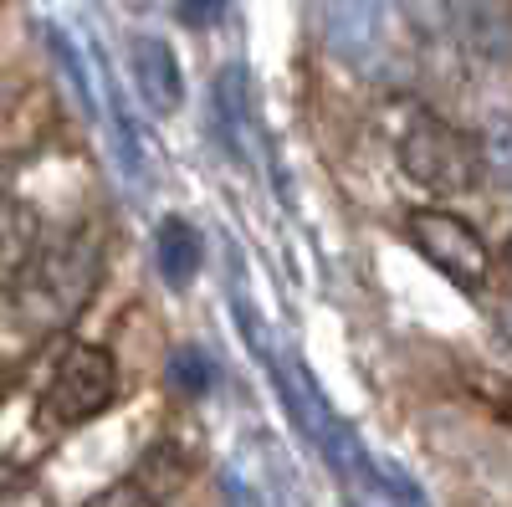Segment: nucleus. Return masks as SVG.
I'll use <instances>...</instances> for the list:
<instances>
[{
	"mask_svg": "<svg viewBox=\"0 0 512 507\" xmlns=\"http://www.w3.org/2000/svg\"><path fill=\"white\" fill-rule=\"evenodd\" d=\"M395 159L410 175V185L431 190V195H466L482 180L477 139L461 134L441 113H410L395 139Z\"/></svg>",
	"mask_w": 512,
	"mask_h": 507,
	"instance_id": "f257e3e1",
	"label": "nucleus"
},
{
	"mask_svg": "<svg viewBox=\"0 0 512 507\" xmlns=\"http://www.w3.org/2000/svg\"><path fill=\"white\" fill-rule=\"evenodd\" d=\"M405 236L420 257L461 292H477L492 277V251H487L482 231L446 205H415L405 216Z\"/></svg>",
	"mask_w": 512,
	"mask_h": 507,
	"instance_id": "f03ea898",
	"label": "nucleus"
},
{
	"mask_svg": "<svg viewBox=\"0 0 512 507\" xmlns=\"http://www.w3.org/2000/svg\"><path fill=\"white\" fill-rule=\"evenodd\" d=\"M113 395H118L113 354L98 344H72L47 379V415L57 426H82V420L103 415L113 405Z\"/></svg>",
	"mask_w": 512,
	"mask_h": 507,
	"instance_id": "7ed1b4c3",
	"label": "nucleus"
},
{
	"mask_svg": "<svg viewBox=\"0 0 512 507\" xmlns=\"http://www.w3.org/2000/svg\"><path fill=\"white\" fill-rule=\"evenodd\" d=\"M323 36L344 67L374 72L395 41V0H323Z\"/></svg>",
	"mask_w": 512,
	"mask_h": 507,
	"instance_id": "20e7f679",
	"label": "nucleus"
},
{
	"mask_svg": "<svg viewBox=\"0 0 512 507\" xmlns=\"http://www.w3.org/2000/svg\"><path fill=\"white\" fill-rule=\"evenodd\" d=\"M128 72H134L139 103L154 118H169V113L185 108V72H180V57L164 36L139 31L134 41H128Z\"/></svg>",
	"mask_w": 512,
	"mask_h": 507,
	"instance_id": "39448f33",
	"label": "nucleus"
},
{
	"mask_svg": "<svg viewBox=\"0 0 512 507\" xmlns=\"http://www.w3.org/2000/svg\"><path fill=\"white\" fill-rule=\"evenodd\" d=\"M185 472H190V461L175 441H159L134 472H128L113 492H103L93 507H164L169 497H175L185 487Z\"/></svg>",
	"mask_w": 512,
	"mask_h": 507,
	"instance_id": "423d86ee",
	"label": "nucleus"
},
{
	"mask_svg": "<svg viewBox=\"0 0 512 507\" xmlns=\"http://www.w3.org/2000/svg\"><path fill=\"white\" fill-rule=\"evenodd\" d=\"M210 134H216L221 154L246 164L251 159V88H246V67L241 62H226L216 72V82H210Z\"/></svg>",
	"mask_w": 512,
	"mask_h": 507,
	"instance_id": "0eeeda50",
	"label": "nucleus"
},
{
	"mask_svg": "<svg viewBox=\"0 0 512 507\" xmlns=\"http://www.w3.org/2000/svg\"><path fill=\"white\" fill-rule=\"evenodd\" d=\"M93 93H98V108H103V123H108V149H113L118 175L134 185V190H144L149 175H154V164H149V149H144V139H139V123H134V113H128L118 82H113L108 72H98V88H93Z\"/></svg>",
	"mask_w": 512,
	"mask_h": 507,
	"instance_id": "6e6552de",
	"label": "nucleus"
},
{
	"mask_svg": "<svg viewBox=\"0 0 512 507\" xmlns=\"http://www.w3.org/2000/svg\"><path fill=\"white\" fill-rule=\"evenodd\" d=\"M200 262H205V246H200V231L185 221V216H164L154 226V272L164 277V287H190L200 277Z\"/></svg>",
	"mask_w": 512,
	"mask_h": 507,
	"instance_id": "1a4fd4ad",
	"label": "nucleus"
},
{
	"mask_svg": "<svg viewBox=\"0 0 512 507\" xmlns=\"http://www.w3.org/2000/svg\"><path fill=\"white\" fill-rule=\"evenodd\" d=\"M477 164L497 190H512V113H487L477 129Z\"/></svg>",
	"mask_w": 512,
	"mask_h": 507,
	"instance_id": "9d476101",
	"label": "nucleus"
},
{
	"mask_svg": "<svg viewBox=\"0 0 512 507\" xmlns=\"http://www.w3.org/2000/svg\"><path fill=\"white\" fill-rule=\"evenodd\" d=\"M36 246V216L26 205H0V272H16L21 262H31Z\"/></svg>",
	"mask_w": 512,
	"mask_h": 507,
	"instance_id": "9b49d317",
	"label": "nucleus"
},
{
	"mask_svg": "<svg viewBox=\"0 0 512 507\" xmlns=\"http://www.w3.org/2000/svg\"><path fill=\"white\" fill-rule=\"evenodd\" d=\"M169 379H175L185 395H205L216 385V364H210V354L200 344H185V349L169 354Z\"/></svg>",
	"mask_w": 512,
	"mask_h": 507,
	"instance_id": "f8f14e48",
	"label": "nucleus"
},
{
	"mask_svg": "<svg viewBox=\"0 0 512 507\" xmlns=\"http://www.w3.org/2000/svg\"><path fill=\"white\" fill-rule=\"evenodd\" d=\"M231 11V0H175V16L190 26V31H210V26H221Z\"/></svg>",
	"mask_w": 512,
	"mask_h": 507,
	"instance_id": "ddd939ff",
	"label": "nucleus"
},
{
	"mask_svg": "<svg viewBox=\"0 0 512 507\" xmlns=\"http://www.w3.org/2000/svg\"><path fill=\"white\" fill-rule=\"evenodd\" d=\"M497 323H502V338L512 344V303H502V313H497Z\"/></svg>",
	"mask_w": 512,
	"mask_h": 507,
	"instance_id": "4468645a",
	"label": "nucleus"
},
{
	"mask_svg": "<svg viewBox=\"0 0 512 507\" xmlns=\"http://www.w3.org/2000/svg\"><path fill=\"white\" fill-rule=\"evenodd\" d=\"M118 6H128V11H149V0H118Z\"/></svg>",
	"mask_w": 512,
	"mask_h": 507,
	"instance_id": "2eb2a0df",
	"label": "nucleus"
},
{
	"mask_svg": "<svg viewBox=\"0 0 512 507\" xmlns=\"http://www.w3.org/2000/svg\"><path fill=\"white\" fill-rule=\"evenodd\" d=\"M502 405H507V415H512V385H507V400H502Z\"/></svg>",
	"mask_w": 512,
	"mask_h": 507,
	"instance_id": "dca6fc26",
	"label": "nucleus"
},
{
	"mask_svg": "<svg viewBox=\"0 0 512 507\" xmlns=\"http://www.w3.org/2000/svg\"><path fill=\"white\" fill-rule=\"evenodd\" d=\"M507 262H512V231H507Z\"/></svg>",
	"mask_w": 512,
	"mask_h": 507,
	"instance_id": "f3484780",
	"label": "nucleus"
}]
</instances>
